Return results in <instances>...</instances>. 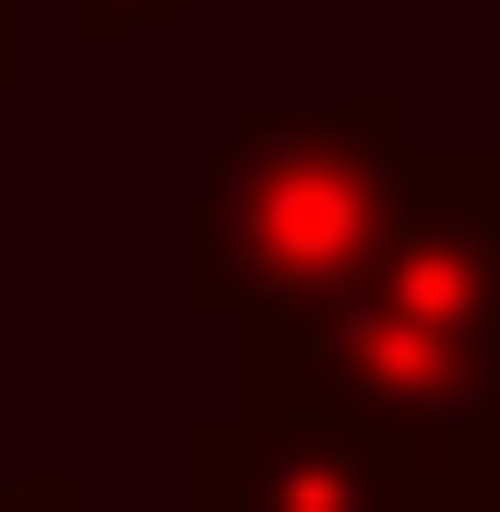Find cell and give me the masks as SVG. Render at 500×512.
I'll use <instances>...</instances> for the list:
<instances>
[{
	"instance_id": "8992f818",
	"label": "cell",
	"mask_w": 500,
	"mask_h": 512,
	"mask_svg": "<svg viewBox=\"0 0 500 512\" xmlns=\"http://www.w3.org/2000/svg\"><path fill=\"white\" fill-rule=\"evenodd\" d=\"M24 84V0H0V96Z\"/></svg>"
},
{
	"instance_id": "6da1fadb",
	"label": "cell",
	"mask_w": 500,
	"mask_h": 512,
	"mask_svg": "<svg viewBox=\"0 0 500 512\" xmlns=\"http://www.w3.org/2000/svg\"><path fill=\"white\" fill-rule=\"evenodd\" d=\"M239 393L358 429L405 477V501H429L500 405V167L417 155L393 239L322 310L239 334Z\"/></svg>"
},
{
	"instance_id": "277c9868",
	"label": "cell",
	"mask_w": 500,
	"mask_h": 512,
	"mask_svg": "<svg viewBox=\"0 0 500 512\" xmlns=\"http://www.w3.org/2000/svg\"><path fill=\"white\" fill-rule=\"evenodd\" d=\"M191 24V0H72V36L84 48H120V36H167Z\"/></svg>"
},
{
	"instance_id": "7a4b0ae2",
	"label": "cell",
	"mask_w": 500,
	"mask_h": 512,
	"mask_svg": "<svg viewBox=\"0 0 500 512\" xmlns=\"http://www.w3.org/2000/svg\"><path fill=\"white\" fill-rule=\"evenodd\" d=\"M405 191H417V155H405V108L393 96L250 108L191 179L179 298L203 322H250V334L298 322L393 239Z\"/></svg>"
},
{
	"instance_id": "3957f363",
	"label": "cell",
	"mask_w": 500,
	"mask_h": 512,
	"mask_svg": "<svg viewBox=\"0 0 500 512\" xmlns=\"http://www.w3.org/2000/svg\"><path fill=\"white\" fill-rule=\"evenodd\" d=\"M179 512H417V501L358 429L239 405L179 441Z\"/></svg>"
},
{
	"instance_id": "5b68a950",
	"label": "cell",
	"mask_w": 500,
	"mask_h": 512,
	"mask_svg": "<svg viewBox=\"0 0 500 512\" xmlns=\"http://www.w3.org/2000/svg\"><path fill=\"white\" fill-rule=\"evenodd\" d=\"M0 512H84L72 477H0Z\"/></svg>"
}]
</instances>
